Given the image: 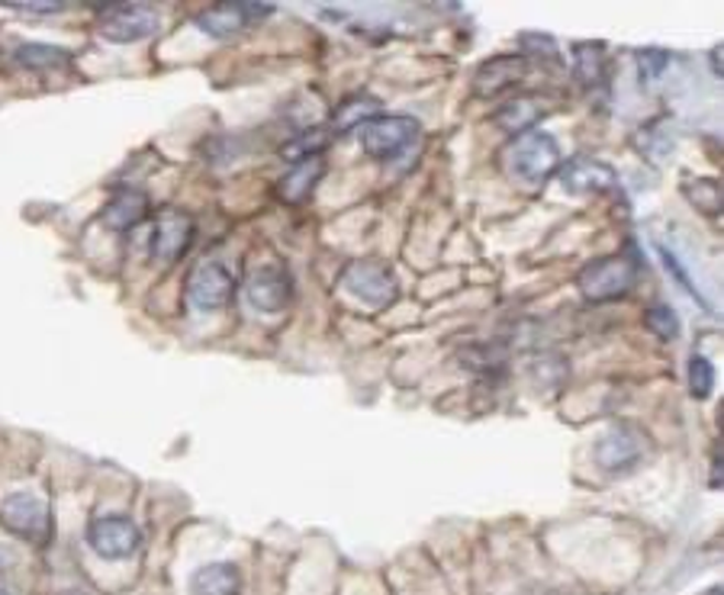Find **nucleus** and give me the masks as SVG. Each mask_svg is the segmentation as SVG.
Masks as SVG:
<instances>
[{
	"label": "nucleus",
	"mask_w": 724,
	"mask_h": 595,
	"mask_svg": "<svg viewBox=\"0 0 724 595\" xmlns=\"http://www.w3.org/2000/svg\"><path fill=\"white\" fill-rule=\"evenodd\" d=\"M0 521L33 544H45L52 535V511L36 493H10L0 506Z\"/></svg>",
	"instance_id": "39448f33"
},
{
	"label": "nucleus",
	"mask_w": 724,
	"mask_h": 595,
	"mask_svg": "<svg viewBox=\"0 0 724 595\" xmlns=\"http://www.w3.org/2000/svg\"><path fill=\"white\" fill-rule=\"evenodd\" d=\"M274 10V3H252V0H232V3H216L197 13V30H204L213 40H229L249 30L252 23L264 20Z\"/></svg>",
	"instance_id": "0eeeda50"
},
{
	"label": "nucleus",
	"mask_w": 724,
	"mask_h": 595,
	"mask_svg": "<svg viewBox=\"0 0 724 595\" xmlns=\"http://www.w3.org/2000/svg\"><path fill=\"white\" fill-rule=\"evenodd\" d=\"M149 216V197L142 190H117L110 197V203L103 207V225L113 232H127L135 229L142 219Z\"/></svg>",
	"instance_id": "4468645a"
},
{
	"label": "nucleus",
	"mask_w": 724,
	"mask_h": 595,
	"mask_svg": "<svg viewBox=\"0 0 724 595\" xmlns=\"http://www.w3.org/2000/svg\"><path fill=\"white\" fill-rule=\"evenodd\" d=\"M419 132H423V126L416 117H377L358 129L364 155L377 158V162L399 158L419 139Z\"/></svg>",
	"instance_id": "7ed1b4c3"
},
{
	"label": "nucleus",
	"mask_w": 724,
	"mask_h": 595,
	"mask_svg": "<svg viewBox=\"0 0 724 595\" xmlns=\"http://www.w3.org/2000/svg\"><path fill=\"white\" fill-rule=\"evenodd\" d=\"M158 26H162V16L152 3H117L97 23L100 36L117 45L149 40L158 33Z\"/></svg>",
	"instance_id": "20e7f679"
},
{
	"label": "nucleus",
	"mask_w": 724,
	"mask_h": 595,
	"mask_svg": "<svg viewBox=\"0 0 724 595\" xmlns=\"http://www.w3.org/2000/svg\"><path fill=\"white\" fill-rule=\"evenodd\" d=\"M644 326H647V329H650L657 339H663V341L680 339V319H677L673 306H667V302L650 306V309L644 312Z\"/></svg>",
	"instance_id": "6ab92c4d"
},
{
	"label": "nucleus",
	"mask_w": 724,
	"mask_h": 595,
	"mask_svg": "<svg viewBox=\"0 0 724 595\" xmlns=\"http://www.w3.org/2000/svg\"><path fill=\"white\" fill-rule=\"evenodd\" d=\"M341 287H344V294H351V297L361 299L364 306H374V309L390 306L399 294L396 277L386 271L384 264H374V261L351 264L341 277Z\"/></svg>",
	"instance_id": "1a4fd4ad"
},
{
	"label": "nucleus",
	"mask_w": 724,
	"mask_h": 595,
	"mask_svg": "<svg viewBox=\"0 0 724 595\" xmlns=\"http://www.w3.org/2000/svg\"><path fill=\"white\" fill-rule=\"evenodd\" d=\"M194 242V219L180 210H162L152 232V257L158 264H177Z\"/></svg>",
	"instance_id": "9d476101"
},
{
	"label": "nucleus",
	"mask_w": 724,
	"mask_h": 595,
	"mask_svg": "<svg viewBox=\"0 0 724 595\" xmlns=\"http://www.w3.org/2000/svg\"><path fill=\"white\" fill-rule=\"evenodd\" d=\"M13 58H17L23 68H58V65H68V62H72V52H68V48H58V45L26 43L13 52Z\"/></svg>",
	"instance_id": "a211bd4d"
},
{
	"label": "nucleus",
	"mask_w": 724,
	"mask_h": 595,
	"mask_svg": "<svg viewBox=\"0 0 724 595\" xmlns=\"http://www.w3.org/2000/svg\"><path fill=\"white\" fill-rule=\"evenodd\" d=\"M245 297H249V302L255 306L257 312H281L290 302V297H294V280L277 264L261 267L255 277L249 280Z\"/></svg>",
	"instance_id": "f8f14e48"
},
{
	"label": "nucleus",
	"mask_w": 724,
	"mask_h": 595,
	"mask_svg": "<svg viewBox=\"0 0 724 595\" xmlns=\"http://www.w3.org/2000/svg\"><path fill=\"white\" fill-rule=\"evenodd\" d=\"M657 252H660V257H663V264H667V271H670V274H673V277H677V280H680V287H682V290H685V294H689V297L695 299V302H699V306H702V309H709V302H705V297H702V294H699V287H695V284H692V280H689V274H685V267H682L680 261H677V257L670 255V252H667V249H663V245H660V249H657Z\"/></svg>",
	"instance_id": "4be33fe9"
},
{
	"label": "nucleus",
	"mask_w": 724,
	"mask_h": 595,
	"mask_svg": "<svg viewBox=\"0 0 724 595\" xmlns=\"http://www.w3.org/2000/svg\"><path fill=\"white\" fill-rule=\"evenodd\" d=\"M506 165L512 177L522 180L525 187H541L560 170V145L551 132H538V129L522 132L509 145Z\"/></svg>",
	"instance_id": "f257e3e1"
},
{
	"label": "nucleus",
	"mask_w": 724,
	"mask_h": 595,
	"mask_svg": "<svg viewBox=\"0 0 724 595\" xmlns=\"http://www.w3.org/2000/svg\"><path fill=\"white\" fill-rule=\"evenodd\" d=\"M190 593L194 595H239L242 593V576L239 566L232 563H207L190 576Z\"/></svg>",
	"instance_id": "2eb2a0df"
},
{
	"label": "nucleus",
	"mask_w": 724,
	"mask_h": 595,
	"mask_svg": "<svg viewBox=\"0 0 724 595\" xmlns=\"http://www.w3.org/2000/svg\"><path fill=\"white\" fill-rule=\"evenodd\" d=\"M232 294H235V274L213 257L200 261L187 277V299L200 312H216V309L229 306Z\"/></svg>",
	"instance_id": "423d86ee"
},
{
	"label": "nucleus",
	"mask_w": 724,
	"mask_h": 595,
	"mask_svg": "<svg viewBox=\"0 0 724 595\" xmlns=\"http://www.w3.org/2000/svg\"><path fill=\"white\" fill-rule=\"evenodd\" d=\"M7 7H10V10H20V13H58V10H65V3H55V0H33V3H26V0H10Z\"/></svg>",
	"instance_id": "5701e85b"
},
{
	"label": "nucleus",
	"mask_w": 724,
	"mask_h": 595,
	"mask_svg": "<svg viewBox=\"0 0 724 595\" xmlns=\"http://www.w3.org/2000/svg\"><path fill=\"white\" fill-rule=\"evenodd\" d=\"M322 174H326L322 155H319V158H306V162L290 165V170H287V174L281 177V184H277L281 200H287V203H306V200L312 197V190L319 187Z\"/></svg>",
	"instance_id": "ddd939ff"
},
{
	"label": "nucleus",
	"mask_w": 724,
	"mask_h": 595,
	"mask_svg": "<svg viewBox=\"0 0 724 595\" xmlns=\"http://www.w3.org/2000/svg\"><path fill=\"white\" fill-rule=\"evenodd\" d=\"M525 75V62L522 58H493L486 62L476 78H473V87L480 97H490V93H500L503 87H512L518 78Z\"/></svg>",
	"instance_id": "dca6fc26"
},
{
	"label": "nucleus",
	"mask_w": 724,
	"mask_h": 595,
	"mask_svg": "<svg viewBox=\"0 0 724 595\" xmlns=\"http://www.w3.org/2000/svg\"><path fill=\"white\" fill-rule=\"evenodd\" d=\"M712 389H715V367H712V361L702 357V354H692L689 357V393L695 399H709Z\"/></svg>",
	"instance_id": "412c9836"
},
{
	"label": "nucleus",
	"mask_w": 724,
	"mask_h": 595,
	"mask_svg": "<svg viewBox=\"0 0 724 595\" xmlns=\"http://www.w3.org/2000/svg\"><path fill=\"white\" fill-rule=\"evenodd\" d=\"M87 544L103 560H129L139 551L142 535H139L135 521L127 515H103L87 528Z\"/></svg>",
	"instance_id": "6e6552de"
},
{
	"label": "nucleus",
	"mask_w": 724,
	"mask_h": 595,
	"mask_svg": "<svg viewBox=\"0 0 724 595\" xmlns=\"http://www.w3.org/2000/svg\"><path fill=\"white\" fill-rule=\"evenodd\" d=\"M329 145V132L326 129H309L297 135L290 145H284V155L297 165V162H306V158H319V152Z\"/></svg>",
	"instance_id": "aec40b11"
},
{
	"label": "nucleus",
	"mask_w": 724,
	"mask_h": 595,
	"mask_svg": "<svg viewBox=\"0 0 724 595\" xmlns=\"http://www.w3.org/2000/svg\"><path fill=\"white\" fill-rule=\"evenodd\" d=\"M381 100L377 97H354V100H348L344 107H341L339 113H336V132H348V129H361L364 123H371V120H377L381 117Z\"/></svg>",
	"instance_id": "f3484780"
},
{
	"label": "nucleus",
	"mask_w": 724,
	"mask_h": 595,
	"mask_svg": "<svg viewBox=\"0 0 724 595\" xmlns=\"http://www.w3.org/2000/svg\"><path fill=\"white\" fill-rule=\"evenodd\" d=\"M560 184H563V190L573 194V197H583V194H608V190H618V174L608 168L605 162H599V158L577 155V158H570L567 165H560Z\"/></svg>",
	"instance_id": "9b49d317"
},
{
	"label": "nucleus",
	"mask_w": 724,
	"mask_h": 595,
	"mask_svg": "<svg viewBox=\"0 0 724 595\" xmlns=\"http://www.w3.org/2000/svg\"><path fill=\"white\" fill-rule=\"evenodd\" d=\"M0 595H10V593H7V590H3V586H0Z\"/></svg>",
	"instance_id": "b1692460"
},
{
	"label": "nucleus",
	"mask_w": 724,
	"mask_h": 595,
	"mask_svg": "<svg viewBox=\"0 0 724 595\" xmlns=\"http://www.w3.org/2000/svg\"><path fill=\"white\" fill-rule=\"evenodd\" d=\"M638 271V261L632 255L596 257L580 271L577 287L590 302H612V299L628 297L635 290Z\"/></svg>",
	"instance_id": "f03ea898"
}]
</instances>
